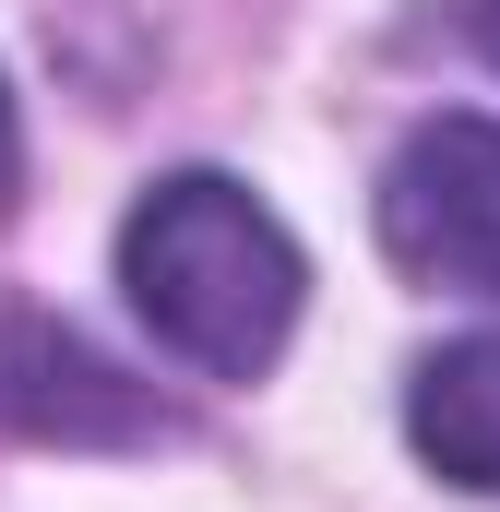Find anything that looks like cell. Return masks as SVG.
Wrapping results in <instances>:
<instances>
[{"label": "cell", "mask_w": 500, "mask_h": 512, "mask_svg": "<svg viewBox=\"0 0 500 512\" xmlns=\"http://www.w3.org/2000/svg\"><path fill=\"white\" fill-rule=\"evenodd\" d=\"M465 36H477V48L500 60V0H465Z\"/></svg>", "instance_id": "6"}, {"label": "cell", "mask_w": 500, "mask_h": 512, "mask_svg": "<svg viewBox=\"0 0 500 512\" xmlns=\"http://www.w3.org/2000/svg\"><path fill=\"white\" fill-rule=\"evenodd\" d=\"M12 191H24V131H12V96H0V215H12Z\"/></svg>", "instance_id": "5"}, {"label": "cell", "mask_w": 500, "mask_h": 512, "mask_svg": "<svg viewBox=\"0 0 500 512\" xmlns=\"http://www.w3.org/2000/svg\"><path fill=\"white\" fill-rule=\"evenodd\" d=\"M0 429L60 441V453H120V441H167V405H155V382L108 370L72 322L0 310Z\"/></svg>", "instance_id": "3"}, {"label": "cell", "mask_w": 500, "mask_h": 512, "mask_svg": "<svg viewBox=\"0 0 500 512\" xmlns=\"http://www.w3.org/2000/svg\"><path fill=\"white\" fill-rule=\"evenodd\" d=\"M120 286L155 322V346H179L215 382H250V370H274V346L298 322V239L250 203L239 179L179 167V179H155L131 203Z\"/></svg>", "instance_id": "1"}, {"label": "cell", "mask_w": 500, "mask_h": 512, "mask_svg": "<svg viewBox=\"0 0 500 512\" xmlns=\"http://www.w3.org/2000/svg\"><path fill=\"white\" fill-rule=\"evenodd\" d=\"M381 251L429 286L500 298V120H429L381 167Z\"/></svg>", "instance_id": "2"}, {"label": "cell", "mask_w": 500, "mask_h": 512, "mask_svg": "<svg viewBox=\"0 0 500 512\" xmlns=\"http://www.w3.org/2000/svg\"><path fill=\"white\" fill-rule=\"evenodd\" d=\"M405 429H417V453L453 477V489H489L500 501V334H465V346H441L417 393H405Z\"/></svg>", "instance_id": "4"}]
</instances>
